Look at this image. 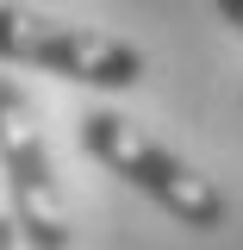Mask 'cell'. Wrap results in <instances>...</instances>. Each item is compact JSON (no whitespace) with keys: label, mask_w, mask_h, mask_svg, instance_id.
<instances>
[{"label":"cell","mask_w":243,"mask_h":250,"mask_svg":"<svg viewBox=\"0 0 243 250\" xmlns=\"http://www.w3.org/2000/svg\"><path fill=\"white\" fill-rule=\"evenodd\" d=\"M75 131H81V150L100 169H112L125 188H137L144 200H156L175 225H187V231H224V219H231L224 188L212 175H200L187 156H175L168 144H156L137 119H125L112 106H88L75 119Z\"/></svg>","instance_id":"6da1fadb"},{"label":"cell","mask_w":243,"mask_h":250,"mask_svg":"<svg viewBox=\"0 0 243 250\" xmlns=\"http://www.w3.org/2000/svg\"><path fill=\"white\" fill-rule=\"evenodd\" d=\"M212 6L224 13V25H237V31H243V0H212Z\"/></svg>","instance_id":"5b68a950"},{"label":"cell","mask_w":243,"mask_h":250,"mask_svg":"<svg viewBox=\"0 0 243 250\" xmlns=\"http://www.w3.org/2000/svg\"><path fill=\"white\" fill-rule=\"evenodd\" d=\"M0 62H25V69H44V75H62V82H81L100 94L137 88L150 69L137 44L93 31V25L31 13V6H0Z\"/></svg>","instance_id":"3957f363"},{"label":"cell","mask_w":243,"mask_h":250,"mask_svg":"<svg viewBox=\"0 0 243 250\" xmlns=\"http://www.w3.org/2000/svg\"><path fill=\"white\" fill-rule=\"evenodd\" d=\"M0 250H19V231H13V213H6V194H0Z\"/></svg>","instance_id":"277c9868"},{"label":"cell","mask_w":243,"mask_h":250,"mask_svg":"<svg viewBox=\"0 0 243 250\" xmlns=\"http://www.w3.org/2000/svg\"><path fill=\"white\" fill-rule=\"evenodd\" d=\"M0 194H6L19 244L69 250V238H75L69 200H62V182H56V163H50V144H44V125H37V106H31V94L13 75H0Z\"/></svg>","instance_id":"7a4b0ae2"}]
</instances>
